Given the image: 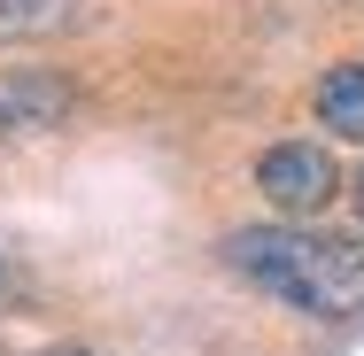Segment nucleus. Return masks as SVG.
I'll list each match as a JSON object with an SVG mask.
<instances>
[{"mask_svg": "<svg viewBox=\"0 0 364 356\" xmlns=\"http://www.w3.org/2000/svg\"><path fill=\"white\" fill-rule=\"evenodd\" d=\"M225 264L248 286L279 294L310 318H364V240L310 225H240L225 232Z\"/></svg>", "mask_w": 364, "mask_h": 356, "instance_id": "nucleus-1", "label": "nucleus"}, {"mask_svg": "<svg viewBox=\"0 0 364 356\" xmlns=\"http://www.w3.org/2000/svg\"><path fill=\"white\" fill-rule=\"evenodd\" d=\"M256 194L272 202L279 217H318L333 194H341V171L318 140H279L256 155Z\"/></svg>", "mask_w": 364, "mask_h": 356, "instance_id": "nucleus-2", "label": "nucleus"}, {"mask_svg": "<svg viewBox=\"0 0 364 356\" xmlns=\"http://www.w3.org/2000/svg\"><path fill=\"white\" fill-rule=\"evenodd\" d=\"M70 85L55 70H0V140H23V132H47L70 117Z\"/></svg>", "mask_w": 364, "mask_h": 356, "instance_id": "nucleus-3", "label": "nucleus"}, {"mask_svg": "<svg viewBox=\"0 0 364 356\" xmlns=\"http://www.w3.org/2000/svg\"><path fill=\"white\" fill-rule=\"evenodd\" d=\"M310 109H318V124H326V132L364 140V63H333V70L310 85Z\"/></svg>", "mask_w": 364, "mask_h": 356, "instance_id": "nucleus-4", "label": "nucleus"}, {"mask_svg": "<svg viewBox=\"0 0 364 356\" xmlns=\"http://www.w3.org/2000/svg\"><path fill=\"white\" fill-rule=\"evenodd\" d=\"M77 23V0H0V39H55Z\"/></svg>", "mask_w": 364, "mask_h": 356, "instance_id": "nucleus-5", "label": "nucleus"}, {"mask_svg": "<svg viewBox=\"0 0 364 356\" xmlns=\"http://www.w3.org/2000/svg\"><path fill=\"white\" fill-rule=\"evenodd\" d=\"M39 356H93V349H77V341H55V349H39Z\"/></svg>", "mask_w": 364, "mask_h": 356, "instance_id": "nucleus-6", "label": "nucleus"}, {"mask_svg": "<svg viewBox=\"0 0 364 356\" xmlns=\"http://www.w3.org/2000/svg\"><path fill=\"white\" fill-rule=\"evenodd\" d=\"M357 210H364V171H357Z\"/></svg>", "mask_w": 364, "mask_h": 356, "instance_id": "nucleus-7", "label": "nucleus"}]
</instances>
